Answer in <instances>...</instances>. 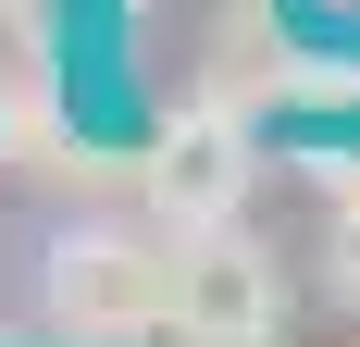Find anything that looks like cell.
Listing matches in <instances>:
<instances>
[{"instance_id": "6da1fadb", "label": "cell", "mask_w": 360, "mask_h": 347, "mask_svg": "<svg viewBox=\"0 0 360 347\" xmlns=\"http://www.w3.org/2000/svg\"><path fill=\"white\" fill-rule=\"evenodd\" d=\"M37 322L63 347L174 335V236H149V223H63L50 261H37Z\"/></svg>"}, {"instance_id": "3957f363", "label": "cell", "mask_w": 360, "mask_h": 347, "mask_svg": "<svg viewBox=\"0 0 360 347\" xmlns=\"http://www.w3.org/2000/svg\"><path fill=\"white\" fill-rule=\"evenodd\" d=\"M286 322H298V285L261 236H236V223L174 236V335L186 347H274Z\"/></svg>"}, {"instance_id": "8992f818", "label": "cell", "mask_w": 360, "mask_h": 347, "mask_svg": "<svg viewBox=\"0 0 360 347\" xmlns=\"http://www.w3.org/2000/svg\"><path fill=\"white\" fill-rule=\"evenodd\" d=\"M323 199H335V298L360 310V162H323Z\"/></svg>"}, {"instance_id": "277c9868", "label": "cell", "mask_w": 360, "mask_h": 347, "mask_svg": "<svg viewBox=\"0 0 360 347\" xmlns=\"http://www.w3.org/2000/svg\"><path fill=\"white\" fill-rule=\"evenodd\" d=\"M0 112H50V0H0Z\"/></svg>"}, {"instance_id": "5b68a950", "label": "cell", "mask_w": 360, "mask_h": 347, "mask_svg": "<svg viewBox=\"0 0 360 347\" xmlns=\"http://www.w3.org/2000/svg\"><path fill=\"white\" fill-rule=\"evenodd\" d=\"M274 112H360V63H348V50H286Z\"/></svg>"}, {"instance_id": "7a4b0ae2", "label": "cell", "mask_w": 360, "mask_h": 347, "mask_svg": "<svg viewBox=\"0 0 360 347\" xmlns=\"http://www.w3.org/2000/svg\"><path fill=\"white\" fill-rule=\"evenodd\" d=\"M249 186H261V124L236 100H186L162 137L137 149V199H149V223L162 236H199V223H236L249 211Z\"/></svg>"}]
</instances>
